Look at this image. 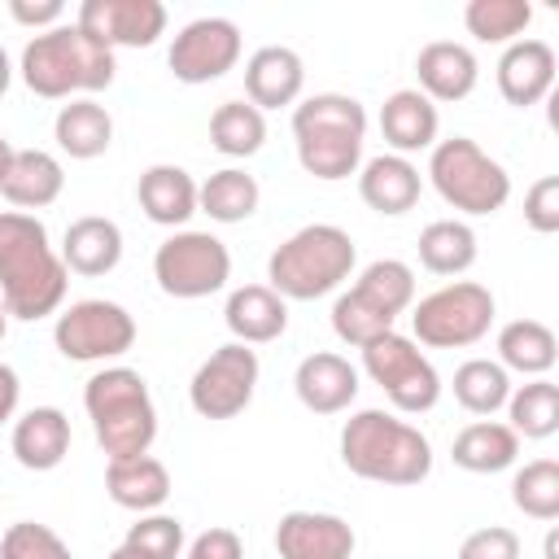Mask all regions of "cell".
<instances>
[{
    "label": "cell",
    "mask_w": 559,
    "mask_h": 559,
    "mask_svg": "<svg viewBox=\"0 0 559 559\" xmlns=\"http://www.w3.org/2000/svg\"><path fill=\"white\" fill-rule=\"evenodd\" d=\"M70 271L48 245V227L26 210H0V301L9 319H44L66 301Z\"/></svg>",
    "instance_id": "cell-1"
},
{
    "label": "cell",
    "mask_w": 559,
    "mask_h": 559,
    "mask_svg": "<svg viewBox=\"0 0 559 559\" xmlns=\"http://www.w3.org/2000/svg\"><path fill=\"white\" fill-rule=\"evenodd\" d=\"M341 463L376 485H419L432 472V445L393 411L367 406L354 411L341 428Z\"/></svg>",
    "instance_id": "cell-2"
},
{
    "label": "cell",
    "mask_w": 559,
    "mask_h": 559,
    "mask_svg": "<svg viewBox=\"0 0 559 559\" xmlns=\"http://www.w3.org/2000/svg\"><path fill=\"white\" fill-rule=\"evenodd\" d=\"M293 140L306 175L323 183L349 179L362 166L367 109L345 92H314L293 109Z\"/></svg>",
    "instance_id": "cell-3"
},
{
    "label": "cell",
    "mask_w": 559,
    "mask_h": 559,
    "mask_svg": "<svg viewBox=\"0 0 559 559\" xmlns=\"http://www.w3.org/2000/svg\"><path fill=\"white\" fill-rule=\"evenodd\" d=\"M22 83L44 100H66L74 92H105L114 83V48L96 44L74 22H61L52 31H39L22 48Z\"/></svg>",
    "instance_id": "cell-4"
},
{
    "label": "cell",
    "mask_w": 559,
    "mask_h": 559,
    "mask_svg": "<svg viewBox=\"0 0 559 559\" xmlns=\"http://www.w3.org/2000/svg\"><path fill=\"white\" fill-rule=\"evenodd\" d=\"M358 262V245L336 223H306L297 227L266 262V288H275L284 301H314L336 293Z\"/></svg>",
    "instance_id": "cell-5"
},
{
    "label": "cell",
    "mask_w": 559,
    "mask_h": 559,
    "mask_svg": "<svg viewBox=\"0 0 559 559\" xmlns=\"http://www.w3.org/2000/svg\"><path fill=\"white\" fill-rule=\"evenodd\" d=\"M83 411L92 419V432L109 459L148 454L157 437V406L140 371L131 367H100L83 384Z\"/></svg>",
    "instance_id": "cell-6"
},
{
    "label": "cell",
    "mask_w": 559,
    "mask_h": 559,
    "mask_svg": "<svg viewBox=\"0 0 559 559\" xmlns=\"http://www.w3.org/2000/svg\"><path fill=\"white\" fill-rule=\"evenodd\" d=\"M428 179L437 188V197L445 205H454L459 214H498L511 201V175L502 162H493L476 140L467 135H450L432 144L428 157Z\"/></svg>",
    "instance_id": "cell-7"
},
{
    "label": "cell",
    "mask_w": 559,
    "mask_h": 559,
    "mask_svg": "<svg viewBox=\"0 0 559 559\" xmlns=\"http://www.w3.org/2000/svg\"><path fill=\"white\" fill-rule=\"evenodd\" d=\"M493 293L476 280H454L441 284L437 293L419 297L411 310V332L415 345H432V349H467L476 341L489 336L493 328Z\"/></svg>",
    "instance_id": "cell-8"
},
{
    "label": "cell",
    "mask_w": 559,
    "mask_h": 559,
    "mask_svg": "<svg viewBox=\"0 0 559 559\" xmlns=\"http://www.w3.org/2000/svg\"><path fill=\"white\" fill-rule=\"evenodd\" d=\"M362 371L371 376V384L384 389V397L393 402V411L402 415H424L437 406L441 397V376L428 362V354L402 336V332H384L371 345H362Z\"/></svg>",
    "instance_id": "cell-9"
},
{
    "label": "cell",
    "mask_w": 559,
    "mask_h": 559,
    "mask_svg": "<svg viewBox=\"0 0 559 559\" xmlns=\"http://www.w3.org/2000/svg\"><path fill=\"white\" fill-rule=\"evenodd\" d=\"M153 280L166 297L197 301V297H210V293L227 288L231 253L210 231H175L153 253Z\"/></svg>",
    "instance_id": "cell-10"
},
{
    "label": "cell",
    "mask_w": 559,
    "mask_h": 559,
    "mask_svg": "<svg viewBox=\"0 0 559 559\" xmlns=\"http://www.w3.org/2000/svg\"><path fill=\"white\" fill-rule=\"evenodd\" d=\"M52 341L70 362H105L122 358L135 345V319L127 306L105 297H83L66 306L52 323Z\"/></svg>",
    "instance_id": "cell-11"
},
{
    "label": "cell",
    "mask_w": 559,
    "mask_h": 559,
    "mask_svg": "<svg viewBox=\"0 0 559 559\" xmlns=\"http://www.w3.org/2000/svg\"><path fill=\"white\" fill-rule=\"evenodd\" d=\"M258 376H262V362L249 345L240 341H227L218 345L197 371H192V384H188V402L201 419H236L249 402H253V389H258Z\"/></svg>",
    "instance_id": "cell-12"
},
{
    "label": "cell",
    "mask_w": 559,
    "mask_h": 559,
    "mask_svg": "<svg viewBox=\"0 0 559 559\" xmlns=\"http://www.w3.org/2000/svg\"><path fill=\"white\" fill-rule=\"evenodd\" d=\"M236 61H240V26L231 17H192L166 52L170 74L188 87L223 79Z\"/></svg>",
    "instance_id": "cell-13"
},
{
    "label": "cell",
    "mask_w": 559,
    "mask_h": 559,
    "mask_svg": "<svg viewBox=\"0 0 559 559\" xmlns=\"http://www.w3.org/2000/svg\"><path fill=\"white\" fill-rule=\"evenodd\" d=\"M74 26L105 48H148L166 31V4L162 0H83Z\"/></svg>",
    "instance_id": "cell-14"
},
{
    "label": "cell",
    "mask_w": 559,
    "mask_h": 559,
    "mask_svg": "<svg viewBox=\"0 0 559 559\" xmlns=\"http://www.w3.org/2000/svg\"><path fill=\"white\" fill-rule=\"evenodd\" d=\"M354 528L332 511H288L275 524L280 559H354Z\"/></svg>",
    "instance_id": "cell-15"
},
{
    "label": "cell",
    "mask_w": 559,
    "mask_h": 559,
    "mask_svg": "<svg viewBox=\"0 0 559 559\" xmlns=\"http://www.w3.org/2000/svg\"><path fill=\"white\" fill-rule=\"evenodd\" d=\"M555 70H559V61H555V48L546 39H515L498 57V92L507 105L528 109V105L550 96Z\"/></svg>",
    "instance_id": "cell-16"
},
{
    "label": "cell",
    "mask_w": 559,
    "mask_h": 559,
    "mask_svg": "<svg viewBox=\"0 0 559 559\" xmlns=\"http://www.w3.org/2000/svg\"><path fill=\"white\" fill-rule=\"evenodd\" d=\"M293 389H297V402L314 415H341L354 397H358V367L332 349H319V354H306L293 371Z\"/></svg>",
    "instance_id": "cell-17"
},
{
    "label": "cell",
    "mask_w": 559,
    "mask_h": 559,
    "mask_svg": "<svg viewBox=\"0 0 559 559\" xmlns=\"http://www.w3.org/2000/svg\"><path fill=\"white\" fill-rule=\"evenodd\" d=\"M306 87V61L288 44H266L245 61V92L253 109H280L293 105Z\"/></svg>",
    "instance_id": "cell-18"
},
{
    "label": "cell",
    "mask_w": 559,
    "mask_h": 559,
    "mask_svg": "<svg viewBox=\"0 0 559 559\" xmlns=\"http://www.w3.org/2000/svg\"><path fill=\"white\" fill-rule=\"evenodd\" d=\"M415 74H419V92L437 105V100H463L472 96L476 79H480V61L467 44L454 39H432L419 48L415 57Z\"/></svg>",
    "instance_id": "cell-19"
},
{
    "label": "cell",
    "mask_w": 559,
    "mask_h": 559,
    "mask_svg": "<svg viewBox=\"0 0 559 559\" xmlns=\"http://www.w3.org/2000/svg\"><path fill=\"white\" fill-rule=\"evenodd\" d=\"M419 192H424V179H419V170H415L411 157L380 153V157H367L362 170H358V197H362L376 214L397 218V214L415 210Z\"/></svg>",
    "instance_id": "cell-20"
},
{
    "label": "cell",
    "mask_w": 559,
    "mask_h": 559,
    "mask_svg": "<svg viewBox=\"0 0 559 559\" xmlns=\"http://www.w3.org/2000/svg\"><path fill=\"white\" fill-rule=\"evenodd\" d=\"M61 262L74 275H109L122 262V227L105 214H83L61 236Z\"/></svg>",
    "instance_id": "cell-21"
},
{
    "label": "cell",
    "mask_w": 559,
    "mask_h": 559,
    "mask_svg": "<svg viewBox=\"0 0 559 559\" xmlns=\"http://www.w3.org/2000/svg\"><path fill=\"white\" fill-rule=\"evenodd\" d=\"M437 127H441V114L419 87H397L380 105V131H384V140H389V148L397 157L432 148L437 144Z\"/></svg>",
    "instance_id": "cell-22"
},
{
    "label": "cell",
    "mask_w": 559,
    "mask_h": 559,
    "mask_svg": "<svg viewBox=\"0 0 559 559\" xmlns=\"http://www.w3.org/2000/svg\"><path fill=\"white\" fill-rule=\"evenodd\" d=\"M223 319H227V332L240 345H266V341L284 336L288 301L266 284H245V288H231V297L223 306Z\"/></svg>",
    "instance_id": "cell-23"
},
{
    "label": "cell",
    "mask_w": 559,
    "mask_h": 559,
    "mask_svg": "<svg viewBox=\"0 0 559 559\" xmlns=\"http://www.w3.org/2000/svg\"><path fill=\"white\" fill-rule=\"evenodd\" d=\"M105 493L135 515L157 511L170 498V472L153 454H131V459H109L105 463Z\"/></svg>",
    "instance_id": "cell-24"
},
{
    "label": "cell",
    "mask_w": 559,
    "mask_h": 559,
    "mask_svg": "<svg viewBox=\"0 0 559 559\" xmlns=\"http://www.w3.org/2000/svg\"><path fill=\"white\" fill-rule=\"evenodd\" d=\"M135 197H140V210L157 227H183L197 214V179L183 166H170V162L148 166L135 183Z\"/></svg>",
    "instance_id": "cell-25"
},
{
    "label": "cell",
    "mask_w": 559,
    "mask_h": 559,
    "mask_svg": "<svg viewBox=\"0 0 559 559\" xmlns=\"http://www.w3.org/2000/svg\"><path fill=\"white\" fill-rule=\"evenodd\" d=\"M13 454L26 472H52L70 454V419L57 406H35L13 424Z\"/></svg>",
    "instance_id": "cell-26"
},
{
    "label": "cell",
    "mask_w": 559,
    "mask_h": 559,
    "mask_svg": "<svg viewBox=\"0 0 559 559\" xmlns=\"http://www.w3.org/2000/svg\"><path fill=\"white\" fill-rule=\"evenodd\" d=\"M61 188H66V170H61V162L48 148H17L13 166H9V175L0 183L4 201L26 210V214L52 205L61 197Z\"/></svg>",
    "instance_id": "cell-27"
},
{
    "label": "cell",
    "mask_w": 559,
    "mask_h": 559,
    "mask_svg": "<svg viewBox=\"0 0 559 559\" xmlns=\"http://www.w3.org/2000/svg\"><path fill=\"white\" fill-rule=\"evenodd\" d=\"M52 140L66 157L74 162H92L100 157L109 144H114V118L105 105H96L92 96H74L70 105L57 109V122H52Z\"/></svg>",
    "instance_id": "cell-28"
},
{
    "label": "cell",
    "mask_w": 559,
    "mask_h": 559,
    "mask_svg": "<svg viewBox=\"0 0 559 559\" xmlns=\"http://www.w3.org/2000/svg\"><path fill=\"white\" fill-rule=\"evenodd\" d=\"M450 459H454V467H463V472L493 476V472L515 467V459H520V437H515L507 424H498V419H476V424H467V428L454 437Z\"/></svg>",
    "instance_id": "cell-29"
},
{
    "label": "cell",
    "mask_w": 559,
    "mask_h": 559,
    "mask_svg": "<svg viewBox=\"0 0 559 559\" xmlns=\"http://www.w3.org/2000/svg\"><path fill=\"white\" fill-rule=\"evenodd\" d=\"M559 358V341L542 319H511L498 332V362L507 371H520L528 380L546 376Z\"/></svg>",
    "instance_id": "cell-30"
},
{
    "label": "cell",
    "mask_w": 559,
    "mask_h": 559,
    "mask_svg": "<svg viewBox=\"0 0 559 559\" xmlns=\"http://www.w3.org/2000/svg\"><path fill=\"white\" fill-rule=\"evenodd\" d=\"M262 201V188L249 170L223 166L205 183H197V210L210 214L214 223H245Z\"/></svg>",
    "instance_id": "cell-31"
},
{
    "label": "cell",
    "mask_w": 559,
    "mask_h": 559,
    "mask_svg": "<svg viewBox=\"0 0 559 559\" xmlns=\"http://www.w3.org/2000/svg\"><path fill=\"white\" fill-rule=\"evenodd\" d=\"M476 231L463 218H437L419 231V266L432 275H463L476 262Z\"/></svg>",
    "instance_id": "cell-32"
},
{
    "label": "cell",
    "mask_w": 559,
    "mask_h": 559,
    "mask_svg": "<svg viewBox=\"0 0 559 559\" xmlns=\"http://www.w3.org/2000/svg\"><path fill=\"white\" fill-rule=\"evenodd\" d=\"M507 419H511L507 428H511L515 437H524V441H546V437H555V432H559V384L546 380V376H537V380L511 389V397H507Z\"/></svg>",
    "instance_id": "cell-33"
},
{
    "label": "cell",
    "mask_w": 559,
    "mask_h": 559,
    "mask_svg": "<svg viewBox=\"0 0 559 559\" xmlns=\"http://www.w3.org/2000/svg\"><path fill=\"white\" fill-rule=\"evenodd\" d=\"M354 293H358L367 306H376L380 314L397 319L402 310L415 306V271H411L402 258H376V262H367V266L358 271Z\"/></svg>",
    "instance_id": "cell-34"
},
{
    "label": "cell",
    "mask_w": 559,
    "mask_h": 559,
    "mask_svg": "<svg viewBox=\"0 0 559 559\" xmlns=\"http://www.w3.org/2000/svg\"><path fill=\"white\" fill-rule=\"evenodd\" d=\"M511 397V371L498 358H467L454 371V402L472 415H493Z\"/></svg>",
    "instance_id": "cell-35"
},
{
    "label": "cell",
    "mask_w": 559,
    "mask_h": 559,
    "mask_svg": "<svg viewBox=\"0 0 559 559\" xmlns=\"http://www.w3.org/2000/svg\"><path fill=\"white\" fill-rule=\"evenodd\" d=\"M266 140V114L249 100H223L210 114V144L223 157H253Z\"/></svg>",
    "instance_id": "cell-36"
},
{
    "label": "cell",
    "mask_w": 559,
    "mask_h": 559,
    "mask_svg": "<svg viewBox=\"0 0 559 559\" xmlns=\"http://www.w3.org/2000/svg\"><path fill=\"white\" fill-rule=\"evenodd\" d=\"M528 22H533L528 0H467V9H463V26L480 44H515V39H524Z\"/></svg>",
    "instance_id": "cell-37"
},
{
    "label": "cell",
    "mask_w": 559,
    "mask_h": 559,
    "mask_svg": "<svg viewBox=\"0 0 559 559\" xmlns=\"http://www.w3.org/2000/svg\"><path fill=\"white\" fill-rule=\"evenodd\" d=\"M511 502L528 520H542V524L559 520V463L555 459H533V463L515 467V476H511Z\"/></svg>",
    "instance_id": "cell-38"
},
{
    "label": "cell",
    "mask_w": 559,
    "mask_h": 559,
    "mask_svg": "<svg viewBox=\"0 0 559 559\" xmlns=\"http://www.w3.org/2000/svg\"><path fill=\"white\" fill-rule=\"evenodd\" d=\"M332 332H336L345 345L362 349V345H371L376 336L393 332V319H389V314H380L376 306H367V301L349 288V293H341V297L332 301Z\"/></svg>",
    "instance_id": "cell-39"
},
{
    "label": "cell",
    "mask_w": 559,
    "mask_h": 559,
    "mask_svg": "<svg viewBox=\"0 0 559 559\" xmlns=\"http://www.w3.org/2000/svg\"><path fill=\"white\" fill-rule=\"evenodd\" d=\"M127 550H135L140 559H179L183 555V524L175 515H162V511H148L140 515L127 537H122Z\"/></svg>",
    "instance_id": "cell-40"
},
{
    "label": "cell",
    "mask_w": 559,
    "mask_h": 559,
    "mask_svg": "<svg viewBox=\"0 0 559 559\" xmlns=\"http://www.w3.org/2000/svg\"><path fill=\"white\" fill-rule=\"evenodd\" d=\"M0 559H74V555L48 524L17 520L0 533Z\"/></svg>",
    "instance_id": "cell-41"
},
{
    "label": "cell",
    "mask_w": 559,
    "mask_h": 559,
    "mask_svg": "<svg viewBox=\"0 0 559 559\" xmlns=\"http://www.w3.org/2000/svg\"><path fill=\"white\" fill-rule=\"evenodd\" d=\"M524 223L537 236H555L559 231V175H542L524 192Z\"/></svg>",
    "instance_id": "cell-42"
},
{
    "label": "cell",
    "mask_w": 559,
    "mask_h": 559,
    "mask_svg": "<svg viewBox=\"0 0 559 559\" xmlns=\"http://www.w3.org/2000/svg\"><path fill=\"white\" fill-rule=\"evenodd\" d=\"M454 559H520V537L502 524H489V528H476L459 542V555Z\"/></svg>",
    "instance_id": "cell-43"
},
{
    "label": "cell",
    "mask_w": 559,
    "mask_h": 559,
    "mask_svg": "<svg viewBox=\"0 0 559 559\" xmlns=\"http://www.w3.org/2000/svg\"><path fill=\"white\" fill-rule=\"evenodd\" d=\"M9 17L31 31H52V26H61L66 4L61 0H9Z\"/></svg>",
    "instance_id": "cell-44"
},
{
    "label": "cell",
    "mask_w": 559,
    "mask_h": 559,
    "mask_svg": "<svg viewBox=\"0 0 559 559\" xmlns=\"http://www.w3.org/2000/svg\"><path fill=\"white\" fill-rule=\"evenodd\" d=\"M183 559H245V546L231 528H205V533L192 537Z\"/></svg>",
    "instance_id": "cell-45"
},
{
    "label": "cell",
    "mask_w": 559,
    "mask_h": 559,
    "mask_svg": "<svg viewBox=\"0 0 559 559\" xmlns=\"http://www.w3.org/2000/svg\"><path fill=\"white\" fill-rule=\"evenodd\" d=\"M17 402H22V380H17V371L9 362H0V424L13 419Z\"/></svg>",
    "instance_id": "cell-46"
},
{
    "label": "cell",
    "mask_w": 559,
    "mask_h": 559,
    "mask_svg": "<svg viewBox=\"0 0 559 559\" xmlns=\"http://www.w3.org/2000/svg\"><path fill=\"white\" fill-rule=\"evenodd\" d=\"M13 153H17V148H13V144H9L4 135H0V183H4V175H9V166H13Z\"/></svg>",
    "instance_id": "cell-47"
},
{
    "label": "cell",
    "mask_w": 559,
    "mask_h": 559,
    "mask_svg": "<svg viewBox=\"0 0 559 559\" xmlns=\"http://www.w3.org/2000/svg\"><path fill=\"white\" fill-rule=\"evenodd\" d=\"M9 83H13V66H9V52L0 48V96L9 92Z\"/></svg>",
    "instance_id": "cell-48"
},
{
    "label": "cell",
    "mask_w": 559,
    "mask_h": 559,
    "mask_svg": "<svg viewBox=\"0 0 559 559\" xmlns=\"http://www.w3.org/2000/svg\"><path fill=\"white\" fill-rule=\"evenodd\" d=\"M109 559H140L135 550H127V546H118V550H109Z\"/></svg>",
    "instance_id": "cell-49"
},
{
    "label": "cell",
    "mask_w": 559,
    "mask_h": 559,
    "mask_svg": "<svg viewBox=\"0 0 559 559\" xmlns=\"http://www.w3.org/2000/svg\"><path fill=\"white\" fill-rule=\"evenodd\" d=\"M4 332H9V310H4V301H0V341H4Z\"/></svg>",
    "instance_id": "cell-50"
}]
</instances>
